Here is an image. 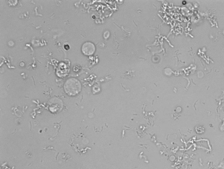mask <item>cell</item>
Masks as SVG:
<instances>
[{"label":"cell","instance_id":"7a4b0ae2","mask_svg":"<svg viewBox=\"0 0 224 169\" xmlns=\"http://www.w3.org/2000/svg\"><path fill=\"white\" fill-rule=\"evenodd\" d=\"M82 52L86 56L92 55L95 51V47L92 43L86 42L83 45L82 48Z\"/></svg>","mask_w":224,"mask_h":169},{"label":"cell","instance_id":"6da1fadb","mask_svg":"<svg viewBox=\"0 0 224 169\" xmlns=\"http://www.w3.org/2000/svg\"><path fill=\"white\" fill-rule=\"evenodd\" d=\"M64 89L67 94L70 96H74L81 92L82 85L78 79L70 78L67 80L65 83Z\"/></svg>","mask_w":224,"mask_h":169}]
</instances>
